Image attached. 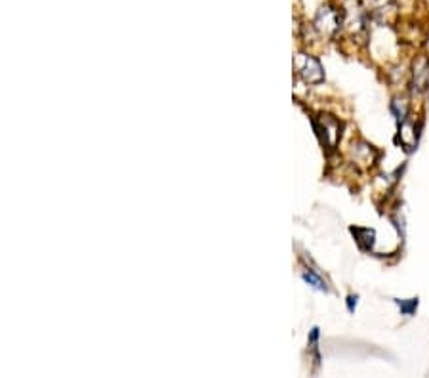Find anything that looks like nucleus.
I'll return each mask as SVG.
<instances>
[{
    "label": "nucleus",
    "instance_id": "1",
    "mask_svg": "<svg viewBox=\"0 0 429 378\" xmlns=\"http://www.w3.org/2000/svg\"><path fill=\"white\" fill-rule=\"evenodd\" d=\"M313 128L317 132L321 144L326 149H334L338 144V139L342 136V125L338 122L331 115H321V119H313Z\"/></svg>",
    "mask_w": 429,
    "mask_h": 378
},
{
    "label": "nucleus",
    "instance_id": "2",
    "mask_svg": "<svg viewBox=\"0 0 429 378\" xmlns=\"http://www.w3.org/2000/svg\"><path fill=\"white\" fill-rule=\"evenodd\" d=\"M313 25L319 33L334 34L343 25V13L332 6H323L315 15Z\"/></svg>",
    "mask_w": 429,
    "mask_h": 378
},
{
    "label": "nucleus",
    "instance_id": "3",
    "mask_svg": "<svg viewBox=\"0 0 429 378\" xmlns=\"http://www.w3.org/2000/svg\"><path fill=\"white\" fill-rule=\"evenodd\" d=\"M296 65V71L300 73V77L305 80V82H311V84H317L324 79V69L321 65V61L313 56H305V53H300L294 61Z\"/></svg>",
    "mask_w": 429,
    "mask_h": 378
},
{
    "label": "nucleus",
    "instance_id": "4",
    "mask_svg": "<svg viewBox=\"0 0 429 378\" xmlns=\"http://www.w3.org/2000/svg\"><path fill=\"white\" fill-rule=\"evenodd\" d=\"M343 25L350 29L351 33H361V31H364V23H366V20H364V10L363 6H361V2L359 0H350V2H345L343 4Z\"/></svg>",
    "mask_w": 429,
    "mask_h": 378
},
{
    "label": "nucleus",
    "instance_id": "5",
    "mask_svg": "<svg viewBox=\"0 0 429 378\" xmlns=\"http://www.w3.org/2000/svg\"><path fill=\"white\" fill-rule=\"evenodd\" d=\"M412 87L414 92L422 94L429 88V58L420 56L412 65Z\"/></svg>",
    "mask_w": 429,
    "mask_h": 378
},
{
    "label": "nucleus",
    "instance_id": "6",
    "mask_svg": "<svg viewBox=\"0 0 429 378\" xmlns=\"http://www.w3.org/2000/svg\"><path fill=\"white\" fill-rule=\"evenodd\" d=\"M351 153H353V159L364 166L374 165V160H376V151L372 149V146H366V144H353Z\"/></svg>",
    "mask_w": 429,
    "mask_h": 378
},
{
    "label": "nucleus",
    "instance_id": "7",
    "mask_svg": "<svg viewBox=\"0 0 429 378\" xmlns=\"http://www.w3.org/2000/svg\"><path fill=\"white\" fill-rule=\"evenodd\" d=\"M399 130H401V141L406 149H412L416 146V132H414V126L410 125L409 120H404L399 125Z\"/></svg>",
    "mask_w": 429,
    "mask_h": 378
},
{
    "label": "nucleus",
    "instance_id": "8",
    "mask_svg": "<svg viewBox=\"0 0 429 378\" xmlns=\"http://www.w3.org/2000/svg\"><path fill=\"white\" fill-rule=\"evenodd\" d=\"M351 232L355 233L357 241H359V245L363 246V248H370V246L374 245V237H376L374 229H366V227H351Z\"/></svg>",
    "mask_w": 429,
    "mask_h": 378
},
{
    "label": "nucleus",
    "instance_id": "9",
    "mask_svg": "<svg viewBox=\"0 0 429 378\" xmlns=\"http://www.w3.org/2000/svg\"><path fill=\"white\" fill-rule=\"evenodd\" d=\"M302 279H304L307 285H311V286H313V289H317V291H321V292L328 291V289H326V283H324L323 279L319 277L317 273L304 272V273H302Z\"/></svg>",
    "mask_w": 429,
    "mask_h": 378
},
{
    "label": "nucleus",
    "instance_id": "10",
    "mask_svg": "<svg viewBox=\"0 0 429 378\" xmlns=\"http://www.w3.org/2000/svg\"><path fill=\"white\" fill-rule=\"evenodd\" d=\"M391 111H393L395 119L399 120V125H401V122L406 120V115H409V106H406V101L395 100L393 103H391Z\"/></svg>",
    "mask_w": 429,
    "mask_h": 378
},
{
    "label": "nucleus",
    "instance_id": "11",
    "mask_svg": "<svg viewBox=\"0 0 429 378\" xmlns=\"http://www.w3.org/2000/svg\"><path fill=\"white\" fill-rule=\"evenodd\" d=\"M395 304L399 305V310L403 315H412L416 312L418 308V298H410V300H395Z\"/></svg>",
    "mask_w": 429,
    "mask_h": 378
},
{
    "label": "nucleus",
    "instance_id": "12",
    "mask_svg": "<svg viewBox=\"0 0 429 378\" xmlns=\"http://www.w3.org/2000/svg\"><path fill=\"white\" fill-rule=\"evenodd\" d=\"M317 340H319V327H313L309 334V342L313 344V348L317 350Z\"/></svg>",
    "mask_w": 429,
    "mask_h": 378
},
{
    "label": "nucleus",
    "instance_id": "13",
    "mask_svg": "<svg viewBox=\"0 0 429 378\" xmlns=\"http://www.w3.org/2000/svg\"><path fill=\"white\" fill-rule=\"evenodd\" d=\"M357 296H353V294H351V296H347V310H350V312H355V305H357Z\"/></svg>",
    "mask_w": 429,
    "mask_h": 378
}]
</instances>
